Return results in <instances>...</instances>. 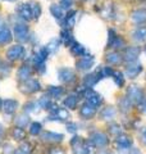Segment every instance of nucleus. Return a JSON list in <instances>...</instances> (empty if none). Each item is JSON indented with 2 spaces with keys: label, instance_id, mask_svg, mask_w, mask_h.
<instances>
[{
  "label": "nucleus",
  "instance_id": "nucleus-18",
  "mask_svg": "<svg viewBox=\"0 0 146 154\" xmlns=\"http://www.w3.org/2000/svg\"><path fill=\"white\" fill-rule=\"evenodd\" d=\"M142 140H144V143L146 144V128L142 131Z\"/></svg>",
  "mask_w": 146,
  "mask_h": 154
},
{
  "label": "nucleus",
  "instance_id": "nucleus-13",
  "mask_svg": "<svg viewBox=\"0 0 146 154\" xmlns=\"http://www.w3.org/2000/svg\"><path fill=\"white\" fill-rule=\"evenodd\" d=\"M40 131H41V125H40V123H37V122L32 123V126H31L30 132H31L32 135H36V134H38Z\"/></svg>",
  "mask_w": 146,
  "mask_h": 154
},
{
  "label": "nucleus",
  "instance_id": "nucleus-19",
  "mask_svg": "<svg viewBox=\"0 0 146 154\" xmlns=\"http://www.w3.org/2000/svg\"><path fill=\"white\" fill-rule=\"evenodd\" d=\"M142 108H144V109H142V110H144V113H146V102L144 103V105H142Z\"/></svg>",
  "mask_w": 146,
  "mask_h": 154
},
{
  "label": "nucleus",
  "instance_id": "nucleus-11",
  "mask_svg": "<svg viewBox=\"0 0 146 154\" xmlns=\"http://www.w3.org/2000/svg\"><path fill=\"white\" fill-rule=\"evenodd\" d=\"M24 131L22 128H14L13 131V137L16 139V140H22V139H24Z\"/></svg>",
  "mask_w": 146,
  "mask_h": 154
},
{
  "label": "nucleus",
  "instance_id": "nucleus-22",
  "mask_svg": "<svg viewBox=\"0 0 146 154\" xmlns=\"http://www.w3.org/2000/svg\"><path fill=\"white\" fill-rule=\"evenodd\" d=\"M106 154H109V153H106Z\"/></svg>",
  "mask_w": 146,
  "mask_h": 154
},
{
  "label": "nucleus",
  "instance_id": "nucleus-20",
  "mask_svg": "<svg viewBox=\"0 0 146 154\" xmlns=\"http://www.w3.org/2000/svg\"><path fill=\"white\" fill-rule=\"evenodd\" d=\"M0 132H2V126H0Z\"/></svg>",
  "mask_w": 146,
  "mask_h": 154
},
{
  "label": "nucleus",
  "instance_id": "nucleus-12",
  "mask_svg": "<svg viewBox=\"0 0 146 154\" xmlns=\"http://www.w3.org/2000/svg\"><path fill=\"white\" fill-rule=\"evenodd\" d=\"M140 72H141V66H137V68H132V67H131V68L127 69V73L129 77H136Z\"/></svg>",
  "mask_w": 146,
  "mask_h": 154
},
{
  "label": "nucleus",
  "instance_id": "nucleus-9",
  "mask_svg": "<svg viewBox=\"0 0 146 154\" xmlns=\"http://www.w3.org/2000/svg\"><path fill=\"white\" fill-rule=\"evenodd\" d=\"M17 102H14V100H7L5 102V112L8 113H13L14 110L17 108Z\"/></svg>",
  "mask_w": 146,
  "mask_h": 154
},
{
  "label": "nucleus",
  "instance_id": "nucleus-5",
  "mask_svg": "<svg viewBox=\"0 0 146 154\" xmlns=\"http://www.w3.org/2000/svg\"><path fill=\"white\" fill-rule=\"evenodd\" d=\"M87 99H89V103L90 104H94V105H99L101 104V96L100 95H97L95 93H90V95H87Z\"/></svg>",
  "mask_w": 146,
  "mask_h": 154
},
{
  "label": "nucleus",
  "instance_id": "nucleus-15",
  "mask_svg": "<svg viewBox=\"0 0 146 154\" xmlns=\"http://www.w3.org/2000/svg\"><path fill=\"white\" fill-rule=\"evenodd\" d=\"M76 102H77V100H76L75 96H69V98L65 100V104H67L69 108H75V107H76Z\"/></svg>",
  "mask_w": 146,
  "mask_h": 154
},
{
  "label": "nucleus",
  "instance_id": "nucleus-6",
  "mask_svg": "<svg viewBox=\"0 0 146 154\" xmlns=\"http://www.w3.org/2000/svg\"><path fill=\"white\" fill-rule=\"evenodd\" d=\"M118 144L122 146V148H128L131 145V143H132V140H131V137H128L127 135H122L120 137H118Z\"/></svg>",
  "mask_w": 146,
  "mask_h": 154
},
{
  "label": "nucleus",
  "instance_id": "nucleus-7",
  "mask_svg": "<svg viewBox=\"0 0 146 154\" xmlns=\"http://www.w3.org/2000/svg\"><path fill=\"white\" fill-rule=\"evenodd\" d=\"M16 35L18 36L19 40H24V38H26L24 36H27V28L24 26H22V25L17 26L16 27Z\"/></svg>",
  "mask_w": 146,
  "mask_h": 154
},
{
  "label": "nucleus",
  "instance_id": "nucleus-14",
  "mask_svg": "<svg viewBox=\"0 0 146 154\" xmlns=\"http://www.w3.org/2000/svg\"><path fill=\"white\" fill-rule=\"evenodd\" d=\"M92 64V59L89 62L87 59H84V60H81L80 63H78V67L81 69H86V68H90V66Z\"/></svg>",
  "mask_w": 146,
  "mask_h": 154
},
{
  "label": "nucleus",
  "instance_id": "nucleus-17",
  "mask_svg": "<svg viewBox=\"0 0 146 154\" xmlns=\"http://www.w3.org/2000/svg\"><path fill=\"white\" fill-rule=\"evenodd\" d=\"M50 154H65L64 150H62V149H53Z\"/></svg>",
  "mask_w": 146,
  "mask_h": 154
},
{
  "label": "nucleus",
  "instance_id": "nucleus-8",
  "mask_svg": "<svg viewBox=\"0 0 146 154\" xmlns=\"http://www.w3.org/2000/svg\"><path fill=\"white\" fill-rule=\"evenodd\" d=\"M18 11H19V14H21L22 17H24V18H28V19H30V18H31L30 16H33L32 12H31V9L28 8L27 5H24V4L18 9Z\"/></svg>",
  "mask_w": 146,
  "mask_h": 154
},
{
  "label": "nucleus",
  "instance_id": "nucleus-3",
  "mask_svg": "<svg viewBox=\"0 0 146 154\" xmlns=\"http://www.w3.org/2000/svg\"><path fill=\"white\" fill-rule=\"evenodd\" d=\"M94 114H95V109H94V107H91V105H89V104H85L84 107L81 108V116L82 117L91 118Z\"/></svg>",
  "mask_w": 146,
  "mask_h": 154
},
{
  "label": "nucleus",
  "instance_id": "nucleus-10",
  "mask_svg": "<svg viewBox=\"0 0 146 154\" xmlns=\"http://www.w3.org/2000/svg\"><path fill=\"white\" fill-rule=\"evenodd\" d=\"M95 137L96 139H94V140L97 143V145H99V146H103V145H105V144L108 143V140L105 139V136H104L103 134H96Z\"/></svg>",
  "mask_w": 146,
  "mask_h": 154
},
{
  "label": "nucleus",
  "instance_id": "nucleus-23",
  "mask_svg": "<svg viewBox=\"0 0 146 154\" xmlns=\"http://www.w3.org/2000/svg\"><path fill=\"white\" fill-rule=\"evenodd\" d=\"M0 104H2V103H0Z\"/></svg>",
  "mask_w": 146,
  "mask_h": 154
},
{
  "label": "nucleus",
  "instance_id": "nucleus-4",
  "mask_svg": "<svg viewBox=\"0 0 146 154\" xmlns=\"http://www.w3.org/2000/svg\"><path fill=\"white\" fill-rule=\"evenodd\" d=\"M11 32H9L7 28H3L0 31V44H7V42L11 41Z\"/></svg>",
  "mask_w": 146,
  "mask_h": 154
},
{
  "label": "nucleus",
  "instance_id": "nucleus-16",
  "mask_svg": "<svg viewBox=\"0 0 146 154\" xmlns=\"http://www.w3.org/2000/svg\"><path fill=\"white\" fill-rule=\"evenodd\" d=\"M50 93L54 94V96H58V95H60L63 93V90L62 89H56V88H54V86H51V88H50Z\"/></svg>",
  "mask_w": 146,
  "mask_h": 154
},
{
  "label": "nucleus",
  "instance_id": "nucleus-2",
  "mask_svg": "<svg viewBox=\"0 0 146 154\" xmlns=\"http://www.w3.org/2000/svg\"><path fill=\"white\" fill-rule=\"evenodd\" d=\"M22 53H23L22 46L17 45V46H13L8 50V57L11 58V59H17V58H19L22 55Z\"/></svg>",
  "mask_w": 146,
  "mask_h": 154
},
{
  "label": "nucleus",
  "instance_id": "nucleus-21",
  "mask_svg": "<svg viewBox=\"0 0 146 154\" xmlns=\"http://www.w3.org/2000/svg\"><path fill=\"white\" fill-rule=\"evenodd\" d=\"M11 2H13V0H11Z\"/></svg>",
  "mask_w": 146,
  "mask_h": 154
},
{
  "label": "nucleus",
  "instance_id": "nucleus-1",
  "mask_svg": "<svg viewBox=\"0 0 146 154\" xmlns=\"http://www.w3.org/2000/svg\"><path fill=\"white\" fill-rule=\"evenodd\" d=\"M128 96L132 102H141V99H142V90L137 88V86H132V88H129Z\"/></svg>",
  "mask_w": 146,
  "mask_h": 154
}]
</instances>
